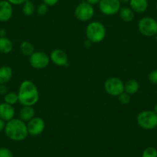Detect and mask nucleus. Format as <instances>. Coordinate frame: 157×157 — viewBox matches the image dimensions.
<instances>
[{"label":"nucleus","instance_id":"1","mask_svg":"<svg viewBox=\"0 0 157 157\" xmlns=\"http://www.w3.org/2000/svg\"><path fill=\"white\" fill-rule=\"evenodd\" d=\"M19 102L23 106H33L39 99V93L37 86L30 80H24L19 86Z\"/></svg>","mask_w":157,"mask_h":157},{"label":"nucleus","instance_id":"2","mask_svg":"<svg viewBox=\"0 0 157 157\" xmlns=\"http://www.w3.org/2000/svg\"><path fill=\"white\" fill-rule=\"evenodd\" d=\"M5 134L13 141H22L28 136L27 125L20 119H13L6 123Z\"/></svg>","mask_w":157,"mask_h":157},{"label":"nucleus","instance_id":"3","mask_svg":"<svg viewBox=\"0 0 157 157\" xmlns=\"http://www.w3.org/2000/svg\"><path fill=\"white\" fill-rule=\"evenodd\" d=\"M86 35L87 40L91 43H99L105 39L106 36V29L102 22L93 21L87 25Z\"/></svg>","mask_w":157,"mask_h":157},{"label":"nucleus","instance_id":"4","mask_svg":"<svg viewBox=\"0 0 157 157\" xmlns=\"http://www.w3.org/2000/svg\"><path fill=\"white\" fill-rule=\"evenodd\" d=\"M136 121L139 126L143 129L152 130L157 127V114L151 110L143 111L138 114Z\"/></svg>","mask_w":157,"mask_h":157},{"label":"nucleus","instance_id":"5","mask_svg":"<svg viewBox=\"0 0 157 157\" xmlns=\"http://www.w3.org/2000/svg\"><path fill=\"white\" fill-rule=\"evenodd\" d=\"M138 29L146 37H152L157 34V21L149 16L143 17L139 21Z\"/></svg>","mask_w":157,"mask_h":157},{"label":"nucleus","instance_id":"6","mask_svg":"<svg viewBox=\"0 0 157 157\" xmlns=\"http://www.w3.org/2000/svg\"><path fill=\"white\" fill-rule=\"evenodd\" d=\"M104 89L107 94L112 96H119L124 92V82L118 77H110L105 80Z\"/></svg>","mask_w":157,"mask_h":157},{"label":"nucleus","instance_id":"7","mask_svg":"<svg viewBox=\"0 0 157 157\" xmlns=\"http://www.w3.org/2000/svg\"><path fill=\"white\" fill-rule=\"evenodd\" d=\"M94 16V8L90 3L84 1L80 2L75 9V16L82 22H86L93 19Z\"/></svg>","mask_w":157,"mask_h":157},{"label":"nucleus","instance_id":"8","mask_svg":"<svg viewBox=\"0 0 157 157\" xmlns=\"http://www.w3.org/2000/svg\"><path fill=\"white\" fill-rule=\"evenodd\" d=\"M50 57L46 52L37 51L29 56L31 66L36 69H43L47 67L50 63Z\"/></svg>","mask_w":157,"mask_h":157},{"label":"nucleus","instance_id":"9","mask_svg":"<svg viewBox=\"0 0 157 157\" xmlns=\"http://www.w3.org/2000/svg\"><path fill=\"white\" fill-rule=\"evenodd\" d=\"M99 9L105 16H113L119 13L121 9V2L119 0H101L99 3Z\"/></svg>","mask_w":157,"mask_h":157},{"label":"nucleus","instance_id":"10","mask_svg":"<svg viewBox=\"0 0 157 157\" xmlns=\"http://www.w3.org/2000/svg\"><path fill=\"white\" fill-rule=\"evenodd\" d=\"M26 125L29 135L33 136L43 133L46 127V123L44 120L42 118L36 117V116L29 121Z\"/></svg>","mask_w":157,"mask_h":157},{"label":"nucleus","instance_id":"11","mask_svg":"<svg viewBox=\"0 0 157 157\" xmlns=\"http://www.w3.org/2000/svg\"><path fill=\"white\" fill-rule=\"evenodd\" d=\"M49 57L50 61L58 66H67L69 64L67 54L62 49H56L52 50Z\"/></svg>","mask_w":157,"mask_h":157},{"label":"nucleus","instance_id":"12","mask_svg":"<svg viewBox=\"0 0 157 157\" xmlns=\"http://www.w3.org/2000/svg\"><path fill=\"white\" fill-rule=\"evenodd\" d=\"M13 8L7 0L0 1V22H8L13 17Z\"/></svg>","mask_w":157,"mask_h":157},{"label":"nucleus","instance_id":"13","mask_svg":"<svg viewBox=\"0 0 157 157\" xmlns=\"http://www.w3.org/2000/svg\"><path fill=\"white\" fill-rule=\"evenodd\" d=\"M15 114L16 112L13 105L5 102L0 103V119L5 122H9L14 119Z\"/></svg>","mask_w":157,"mask_h":157},{"label":"nucleus","instance_id":"14","mask_svg":"<svg viewBox=\"0 0 157 157\" xmlns=\"http://www.w3.org/2000/svg\"><path fill=\"white\" fill-rule=\"evenodd\" d=\"M129 3L132 11L136 13H143L149 6L148 0H130Z\"/></svg>","mask_w":157,"mask_h":157},{"label":"nucleus","instance_id":"15","mask_svg":"<svg viewBox=\"0 0 157 157\" xmlns=\"http://www.w3.org/2000/svg\"><path fill=\"white\" fill-rule=\"evenodd\" d=\"M36 116L33 106H23L19 111V119L23 122H29Z\"/></svg>","mask_w":157,"mask_h":157},{"label":"nucleus","instance_id":"16","mask_svg":"<svg viewBox=\"0 0 157 157\" xmlns=\"http://www.w3.org/2000/svg\"><path fill=\"white\" fill-rule=\"evenodd\" d=\"M13 76V69L8 66L0 68V85H6L11 80Z\"/></svg>","mask_w":157,"mask_h":157},{"label":"nucleus","instance_id":"17","mask_svg":"<svg viewBox=\"0 0 157 157\" xmlns=\"http://www.w3.org/2000/svg\"><path fill=\"white\" fill-rule=\"evenodd\" d=\"M140 90V83L138 81L131 78L124 83V92L129 95H134Z\"/></svg>","mask_w":157,"mask_h":157},{"label":"nucleus","instance_id":"18","mask_svg":"<svg viewBox=\"0 0 157 157\" xmlns=\"http://www.w3.org/2000/svg\"><path fill=\"white\" fill-rule=\"evenodd\" d=\"M13 49V43L9 38L0 37V52L8 54Z\"/></svg>","mask_w":157,"mask_h":157},{"label":"nucleus","instance_id":"19","mask_svg":"<svg viewBox=\"0 0 157 157\" xmlns=\"http://www.w3.org/2000/svg\"><path fill=\"white\" fill-rule=\"evenodd\" d=\"M119 14L122 20L125 22H132L135 18V13L132 11V9L128 7H123L120 9Z\"/></svg>","mask_w":157,"mask_h":157},{"label":"nucleus","instance_id":"20","mask_svg":"<svg viewBox=\"0 0 157 157\" xmlns=\"http://www.w3.org/2000/svg\"><path fill=\"white\" fill-rule=\"evenodd\" d=\"M20 50L24 56H30L35 52V48L30 42L23 41L20 45Z\"/></svg>","mask_w":157,"mask_h":157},{"label":"nucleus","instance_id":"21","mask_svg":"<svg viewBox=\"0 0 157 157\" xmlns=\"http://www.w3.org/2000/svg\"><path fill=\"white\" fill-rule=\"evenodd\" d=\"M35 11H36V6L34 3L31 0H26V2L23 4V7H22V12L24 15L28 16H32L34 14Z\"/></svg>","mask_w":157,"mask_h":157},{"label":"nucleus","instance_id":"22","mask_svg":"<svg viewBox=\"0 0 157 157\" xmlns=\"http://www.w3.org/2000/svg\"><path fill=\"white\" fill-rule=\"evenodd\" d=\"M4 102L12 105L16 104L19 102V96H18V93H15V92L7 93L5 95V96H4Z\"/></svg>","mask_w":157,"mask_h":157},{"label":"nucleus","instance_id":"23","mask_svg":"<svg viewBox=\"0 0 157 157\" xmlns=\"http://www.w3.org/2000/svg\"><path fill=\"white\" fill-rule=\"evenodd\" d=\"M142 157H157V149L154 147H147L143 152Z\"/></svg>","mask_w":157,"mask_h":157},{"label":"nucleus","instance_id":"24","mask_svg":"<svg viewBox=\"0 0 157 157\" xmlns=\"http://www.w3.org/2000/svg\"><path fill=\"white\" fill-rule=\"evenodd\" d=\"M48 10H49V6L43 2V3L39 4L37 8H36V13L39 16H43L48 13Z\"/></svg>","mask_w":157,"mask_h":157},{"label":"nucleus","instance_id":"25","mask_svg":"<svg viewBox=\"0 0 157 157\" xmlns=\"http://www.w3.org/2000/svg\"><path fill=\"white\" fill-rule=\"evenodd\" d=\"M118 99H119V101H120V103L123 104V105H127V104L129 103V102L131 100L130 95L125 93V92H123L122 94H120V96H118Z\"/></svg>","mask_w":157,"mask_h":157},{"label":"nucleus","instance_id":"26","mask_svg":"<svg viewBox=\"0 0 157 157\" xmlns=\"http://www.w3.org/2000/svg\"><path fill=\"white\" fill-rule=\"evenodd\" d=\"M0 157H13V152L8 148H0Z\"/></svg>","mask_w":157,"mask_h":157},{"label":"nucleus","instance_id":"27","mask_svg":"<svg viewBox=\"0 0 157 157\" xmlns=\"http://www.w3.org/2000/svg\"><path fill=\"white\" fill-rule=\"evenodd\" d=\"M149 80L151 83L154 84V85H157V69L156 70H153L149 74Z\"/></svg>","mask_w":157,"mask_h":157},{"label":"nucleus","instance_id":"28","mask_svg":"<svg viewBox=\"0 0 157 157\" xmlns=\"http://www.w3.org/2000/svg\"><path fill=\"white\" fill-rule=\"evenodd\" d=\"M7 1L13 6L23 5V4L26 2V0H7Z\"/></svg>","mask_w":157,"mask_h":157},{"label":"nucleus","instance_id":"29","mask_svg":"<svg viewBox=\"0 0 157 157\" xmlns=\"http://www.w3.org/2000/svg\"><path fill=\"white\" fill-rule=\"evenodd\" d=\"M59 0H43V2L48 6H53L58 3Z\"/></svg>","mask_w":157,"mask_h":157},{"label":"nucleus","instance_id":"30","mask_svg":"<svg viewBox=\"0 0 157 157\" xmlns=\"http://www.w3.org/2000/svg\"><path fill=\"white\" fill-rule=\"evenodd\" d=\"M101 0H86V2H88V3H90V5H92L93 6L95 5H99V3L100 2Z\"/></svg>","mask_w":157,"mask_h":157},{"label":"nucleus","instance_id":"31","mask_svg":"<svg viewBox=\"0 0 157 157\" xmlns=\"http://www.w3.org/2000/svg\"><path fill=\"white\" fill-rule=\"evenodd\" d=\"M6 126V122L3 121L2 119H0V132H2V131L4 130Z\"/></svg>","mask_w":157,"mask_h":157},{"label":"nucleus","instance_id":"32","mask_svg":"<svg viewBox=\"0 0 157 157\" xmlns=\"http://www.w3.org/2000/svg\"><path fill=\"white\" fill-rule=\"evenodd\" d=\"M6 31L5 29H0V37H6Z\"/></svg>","mask_w":157,"mask_h":157},{"label":"nucleus","instance_id":"33","mask_svg":"<svg viewBox=\"0 0 157 157\" xmlns=\"http://www.w3.org/2000/svg\"><path fill=\"white\" fill-rule=\"evenodd\" d=\"M121 3H127V2H129L130 0H119Z\"/></svg>","mask_w":157,"mask_h":157},{"label":"nucleus","instance_id":"34","mask_svg":"<svg viewBox=\"0 0 157 157\" xmlns=\"http://www.w3.org/2000/svg\"><path fill=\"white\" fill-rule=\"evenodd\" d=\"M153 111H154V112H155V113H156V114H157V103H156V104H155V105H154V108H153Z\"/></svg>","mask_w":157,"mask_h":157},{"label":"nucleus","instance_id":"35","mask_svg":"<svg viewBox=\"0 0 157 157\" xmlns=\"http://www.w3.org/2000/svg\"><path fill=\"white\" fill-rule=\"evenodd\" d=\"M155 41L157 42V34L155 36Z\"/></svg>","mask_w":157,"mask_h":157},{"label":"nucleus","instance_id":"36","mask_svg":"<svg viewBox=\"0 0 157 157\" xmlns=\"http://www.w3.org/2000/svg\"><path fill=\"white\" fill-rule=\"evenodd\" d=\"M155 9H156V10H157V2H156V5H155Z\"/></svg>","mask_w":157,"mask_h":157}]
</instances>
